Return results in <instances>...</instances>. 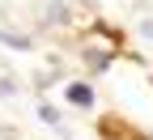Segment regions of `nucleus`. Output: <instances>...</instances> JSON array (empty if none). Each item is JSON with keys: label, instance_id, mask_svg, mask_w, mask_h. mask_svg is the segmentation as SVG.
<instances>
[{"label": "nucleus", "instance_id": "obj_3", "mask_svg": "<svg viewBox=\"0 0 153 140\" xmlns=\"http://www.w3.org/2000/svg\"><path fill=\"white\" fill-rule=\"evenodd\" d=\"M140 34H145V38H153V21H145V26H140Z\"/></svg>", "mask_w": 153, "mask_h": 140}, {"label": "nucleus", "instance_id": "obj_2", "mask_svg": "<svg viewBox=\"0 0 153 140\" xmlns=\"http://www.w3.org/2000/svg\"><path fill=\"white\" fill-rule=\"evenodd\" d=\"M0 43H4V47H17V51H26V47H30V38H22V34H0Z\"/></svg>", "mask_w": 153, "mask_h": 140}, {"label": "nucleus", "instance_id": "obj_1", "mask_svg": "<svg viewBox=\"0 0 153 140\" xmlns=\"http://www.w3.org/2000/svg\"><path fill=\"white\" fill-rule=\"evenodd\" d=\"M68 102H72V106H89V102H94V89H89V85H81V81L68 85Z\"/></svg>", "mask_w": 153, "mask_h": 140}]
</instances>
